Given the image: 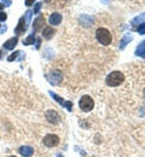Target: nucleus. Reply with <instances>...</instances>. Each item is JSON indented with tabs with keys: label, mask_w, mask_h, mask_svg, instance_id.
Instances as JSON below:
<instances>
[{
	"label": "nucleus",
	"mask_w": 145,
	"mask_h": 157,
	"mask_svg": "<svg viewBox=\"0 0 145 157\" xmlns=\"http://www.w3.org/2000/svg\"><path fill=\"white\" fill-rule=\"evenodd\" d=\"M48 22H50L51 25H58V24L62 22V15L58 13V12L52 13V15L50 16V18H48Z\"/></svg>",
	"instance_id": "6e6552de"
},
{
	"label": "nucleus",
	"mask_w": 145,
	"mask_h": 157,
	"mask_svg": "<svg viewBox=\"0 0 145 157\" xmlns=\"http://www.w3.org/2000/svg\"><path fill=\"white\" fill-rule=\"evenodd\" d=\"M137 30H138V33H139V34H142V35L145 34V23H142V24L138 27V29H137Z\"/></svg>",
	"instance_id": "a211bd4d"
},
{
	"label": "nucleus",
	"mask_w": 145,
	"mask_h": 157,
	"mask_svg": "<svg viewBox=\"0 0 145 157\" xmlns=\"http://www.w3.org/2000/svg\"><path fill=\"white\" fill-rule=\"evenodd\" d=\"M50 94H51V96H52L53 98H55V99H56V100H57V103H59L61 105H64V103H65V100H64V99H63V98H61L59 96H57V94H56V93H53V92H50Z\"/></svg>",
	"instance_id": "f3484780"
},
{
	"label": "nucleus",
	"mask_w": 145,
	"mask_h": 157,
	"mask_svg": "<svg viewBox=\"0 0 145 157\" xmlns=\"http://www.w3.org/2000/svg\"><path fill=\"white\" fill-rule=\"evenodd\" d=\"M135 56H145V40L140 42V45H138L135 50Z\"/></svg>",
	"instance_id": "4468645a"
},
{
	"label": "nucleus",
	"mask_w": 145,
	"mask_h": 157,
	"mask_svg": "<svg viewBox=\"0 0 145 157\" xmlns=\"http://www.w3.org/2000/svg\"><path fill=\"white\" fill-rule=\"evenodd\" d=\"M27 27H28V23L25 22V18H24V17H21V20L18 22V25H17L16 29H15V33H16V34H23V33L27 30Z\"/></svg>",
	"instance_id": "0eeeda50"
},
{
	"label": "nucleus",
	"mask_w": 145,
	"mask_h": 157,
	"mask_svg": "<svg viewBox=\"0 0 145 157\" xmlns=\"http://www.w3.org/2000/svg\"><path fill=\"white\" fill-rule=\"evenodd\" d=\"M46 78H47L48 82H50L51 85H55V86H56V85H59V83L62 82L63 75L59 70H52V71H50V73L46 75Z\"/></svg>",
	"instance_id": "7ed1b4c3"
},
{
	"label": "nucleus",
	"mask_w": 145,
	"mask_h": 157,
	"mask_svg": "<svg viewBox=\"0 0 145 157\" xmlns=\"http://www.w3.org/2000/svg\"><path fill=\"white\" fill-rule=\"evenodd\" d=\"M55 33H56L55 29L51 28V27H46V28H44V30H42V35H44L45 39H51Z\"/></svg>",
	"instance_id": "f8f14e48"
},
{
	"label": "nucleus",
	"mask_w": 145,
	"mask_h": 157,
	"mask_svg": "<svg viewBox=\"0 0 145 157\" xmlns=\"http://www.w3.org/2000/svg\"><path fill=\"white\" fill-rule=\"evenodd\" d=\"M20 154L24 157H30L34 154V149L32 146H21L20 147Z\"/></svg>",
	"instance_id": "1a4fd4ad"
},
{
	"label": "nucleus",
	"mask_w": 145,
	"mask_h": 157,
	"mask_svg": "<svg viewBox=\"0 0 145 157\" xmlns=\"http://www.w3.org/2000/svg\"><path fill=\"white\" fill-rule=\"evenodd\" d=\"M17 42H18V39H17V38H11V39H9L4 44V48H6V50H12V48H15V46L17 45Z\"/></svg>",
	"instance_id": "9d476101"
},
{
	"label": "nucleus",
	"mask_w": 145,
	"mask_h": 157,
	"mask_svg": "<svg viewBox=\"0 0 145 157\" xmlns=\"http://www.w3.org/2000/svg\"><path fill=\"white\" fill-rule=\"evenodd\" d=\"M18 53H20V51H16V52H13V53H12V55H11V56H10V57L7 58V60H9V62H12L13 59H16V58H17V56H18Z\"/></svg>",
	"instance_id": "aec40b11"
},
{
	"label": "nucleus",
	"mask_w": 145,
	"mask_h": 157,
	"mask_svg": "<svg viewBox=\"0 0 145 157\" xmlns=\"http://www.w3.org/2000/svg\"><path fill=\"white\" fill-rule=\"evenodd\" d=\"M132 39H133L132 34H126L124 38H122V40H121V42H120V48H121V50H124V47H126V45H127V44H128Z\"/></svg>",
	"instance_id": "ddd939ff"
},
{
	"label": "nucleus",
	"mask_w": 145,
	"mask_h": 157,
	"mask_svg": "<svg viewBox=\"0 0 145 157\" xmlns=\"http://www.w3.org/2000/svg\"><path fill=\"white\" fill-rule=\"evenodd\" d=\"M6 18H7V15L5 12L0 11V21H6Z\"/></svg>",
	"instance_id": "4be33fe9"
},
{
	"label": "nucleus",
	"mask_w": 145,
	"mask_h": 157,
	"mask_svg": "<svg viewBox=\"0 0 145 157\" xmlns=\"http://www.w3.org/2000/svg\"><path fill=\"white\" fill-rule=\"evenodd\" d=\"M42 141H44V145H46L47 147H53V146L58 145L59 138L56 134H46L42 139Z\"/></svg>",
	"instance_id": "39448f33"
},
{
	"label": "nucleus",
	"mask_w": 145,
	"mask_h": 157,
	"mask_svg": "<svg viewBox=\"0 0 145 157\" xmlns=\"http://www.w3.org/2000/svg\"><path fill=\"white\" fill-rule=\"evenodd\" d=\"M34 40H35V35H34V34H32V35H29L27 39L23 41V44L28 46V45H32V44L34 42Z\"/></svg>",
	"instance_id": "dca6fc26"
},
{
	"label": "nucleus",
	"mask_w": 145,
	"mask_h": 157,
	"mask_svg": "<svg viewBox=\"0 0 145 157\" xmlns=\"http://www.w3.org/2000/svg\"><path fill=\"white\" fill-rule=\"evenodd\" d=\"M79 105H80L81 110H83V111H90V110L93 109L94 103H93V99L91 98L90 96H82L81 99H80V101H79Z\"/></svg>",
	"instance_id": "20e7f679"
},
{
	"label": "nucleus",
	"mask_w": 145,
	"mask_h": 157,
	"mask_svg": "<svg viewBox=\"0 0 145 157\" xmlns=\"http://www.w3.org/2000/svg\"><path fill=\"white\" fill-rule=\"evenodd\" d=\"M41 5H42V2H36L35 7H34V13H39V11H40V9H41Z\"/></svg>",
	"instance_id": "412c9836"
},
{
	"label": "nucleus",
	"mask_w": 145,
	"mask_h": 157,
	"mask_svg": "<svg viewBox=\"0 0 145 157\" xmlns=\"http://www.w3.org/2000/svg\"><path fill=\"white\" fill-rule=\"evenodd\" d=\"M40 42H41V40L36 39V48H39V47H40Z\"/></svg>",
	"instance_id": "5701e85b"
},
{
	"label": "nucleus",
	"mask_w": 145,
	"mask_h": 157,
	"mask_svg": "<svg viewBox=\"0 0 145 157\" xmlns=\"http://www.w3.org/2000/svg\"><path fill=\"white\" fill-rule=\"evenodd\" d=\"M124 81V73H121V71H113V73H110L106 76V78H105L106 85L110 86V87H117Z\"/></svg>",
	"instance_id": "f257e3e1"
},
{
	"label": "nucleus",
	"mask_w": 145,
	"mask_h": 157,
	"mask_svg": "<svg viewBox=\"0 0 145 157\" xmlns=\"http://www.w3.org/2000/svg\"><path fill=\"white\" fill-rule=\"evenodd\" d=\"M10 157H16V156H10Z\"/></svg>",
	"instance_id": "cd10ccee"
},
{
	"label": "nucleus",
	"mask_w": 145,
	"mask_h": 157,
	"mask_svg": "<svg viewBox=\"0 0 145 157\" xmlns=\"http://www.w3.org/2000/svg\"><path fill=\"white\" fill-rule=\"evenodd\" d=\"M57 157H63V155H62V154H58V155H57Z\"/></svg>",
	"instance_id": "a878e982"
},
{
	"label": "nucleus",
	"mask_w": 145,
	"mask_h": 157,
	"mask_svg": "<svg viewBox=\"0 0 145 157\" xmlns=\"http://www.w3.org/2000/svg\"><path fill=\"white\" fill-rule=\"evenodd\" d=\"M0 58H1V51H0Z\"/></svg>",
	"instance_id": "bb28decb"
},
{
	"label": "nucleus",
	"mask_w": 145,
	"mask_h": 157,
	"mask_svg": "<svg viewBox=\"0 0 145 157\" xmlns=\"http://www.w3.org/2000/svg\"><path fill=\"white\" fill-rule=\"evenodd\" d=\"M44 22H45V18H44L42 16H39L36 20L34 21V24H33V30H34V32L40 30V28L44 25Z\"/></svg>",
	"instance_id": "9b49d317"
},
{
	"label": "nucleus",
	"mask_w": 145,
	"mask_h": 157,
	"mask_svg": "<svg viewBox=\"0 0 145 157\" xmlns=\"http://www.w3.org/2000/svg\"><path fill=\"white\" fill-rule=\"evenodd\" d=\"M96 39L98 40V42H101L104 46L110 45L111 41H113L111 34H110V32L106 28H99V29H97V32H96Z\"/></svg>",
	"instance_id": "f03ea898"
},
{
	"label": "nucleus",
	"mask_w": 145,
	"mask_h": 157,
	"mask_svg": "<svg viewBox=\"0 0 145 157\" xmlns=\"http://www.w3.org/2000/svg\"><path fill=\"white\" fill-rule=\"evenodd\" d=\"M45 116H46V120L52 124H57L61 122V116L58 115V113L56 110H47Z\"/></svg>",
	"instance_id": "423d86ee"
},
{
	"label": "nucleus",
	"mask_w": 145,
	"mask_h": 157,
	"mask_svg": "<svg viewBox=\"0 0 145 157\" xmlns=\"http://www.w3.org/2000/svg\"><path fill=\"white\" fill-rule=\"evenodd\" d=\"M2 7H4V4H0V10H1Z\"/></svg>",
	"instance_id": "393cba45"
},
{
	"label": "nucleus",
	"mask_w": 145,
	"mask_h": 157,
	"mask_svg": "<svg viewBox=\"0 0 145 157\" xmlns=\"http://www.w3.org/2000/svg\"><path fill=\"white\" fill-rule=\"evenodd\" d=\"M33 2H34L33 0H28V1H25V5H28V6H30V5L33 4Z\"/></svg>",
	"instance_id": "b1692460"
},
{
	"label": "nucleus",
	"mask_w": 145,
	"mask_h": 157,
	"mask_svg": "<svg viewBox=\"0 0 145 157\" xmlns=\"http://www.w3.org/2000/svg\"><path fill=\"white\" fill-rule=\"evenodd\" d=\"M142 23H145V13H143L142 16H137L134 20L132 21V25H133V27H135L137 24L140 25Z\"/></svg>",
	"instance_id": "2eb2a0df"
},
{
	"label": "nucleus",
	"mask_w": 145,
	"mask_h": 157,
	"mask_svg": "<svg viewBox=\"0 0 145 157\" xmlns=\"http://www.w3.org/2000/svg\"><path fill=\"white\" fill-rule=\"evenodd\" d=\"M63 106H65L68 111H71V110H73V103H71V101H65Z\"/></svg>",
	"instance_id": "6ab92c4d"
}]
</instances>
